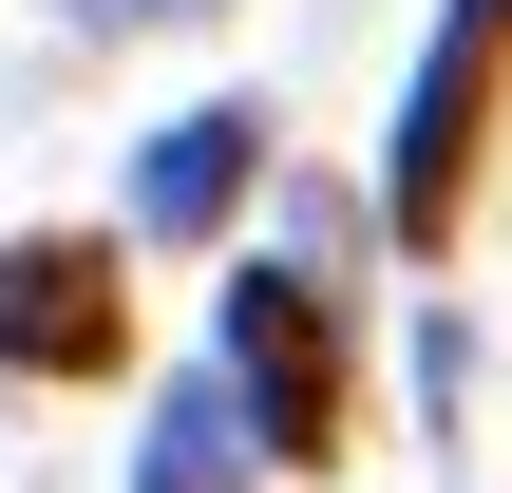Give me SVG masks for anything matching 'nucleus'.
Masks as SVG:
<instances>
[{
  "label": "nucleus",
  "instance_id": "nucleus-1",
  "mask_svg": "<svg viewBox=\"0 0 512 493\" xmlns=\"http://www.w3.org/2000/svg\"><path fill=\"white\" fill-rule=\"evenodd\" d=\"M494 95H512V0H437V38H418V76H399V152H380V228H399V247H456Z\"/></svg>",
  "mask_w": 512,
  "mask_h": 493
},
{
  "label": "nucleus",
  "instance_id": "nucleus-2",
  "mask_svg": "<svg viewBox=\"0 0 512 493\" xmlns=\"http://www.w3.org/2000/svg\"><path fill=\"white\" fill-rule=\"evenodd\" d=\"M228 399H247V456H342V304L304 266H247L228 285Z\"/></svg>",
  "mask_w": 512,
  "mask_h": 493
},
{
  "label": "nucleus",
  "instance_id": "nucleus-3",
  "mask_svg": "<svg viewBox=\"0 0 512 493\" xmlns=\"http://www.w3.org/2000/svg\"><path fill=\"white\" fill-rule=\"evenodd\" d=\"M133 361V285L95 228H19L0 247V380H114Z\"/></svg>",
  "mask_w": 512,
  "mask_h": 493
},
{
  "label": "nucleus",
  "instance_id": "nucleus-4",
  "mask_svg": "<svg viewBox=\"0 0 512 493\" xmlns=\"http://www.w3.org/2000/svg\"><path fill=\"white\" fill-rule=\"evenodd\" d=\"M247 171H266V95H209V114H171V133L133 152V228H152V247H209V228L247 209Z\"/></svg>",
  "mask_w": 512,
  "mask_h": 493
},
{
  "label": "nucleus",
  "instance_id": "nucleus-5",
  "mask_svg": "<svg viewBox=\"0 0 512 493\" xmlns=\"http://www.w3.org/2000/svg\"><path fill=\"white\" fill-rule=\"evenodd\" d=\"M228 475H247V399H228V380H171V399H152L133 493H228Z\"/></svg>",
  "mask_w": 512,
  "mask_h": 493
},
{
  "label": "nucleus",
  "instance_id": "nucleus-6",
  "mask_svg": "<svg viewBox=\"0 0 512 493\" xmlns=\"http://www.w3.org/2000/svg\"><path fill=\"white\" fill-rule=\"evenodd\" d=\"M76 19H171V0H76Z\"/></svg>",
  "mask_w": 512,
  "mask_h": 493
}]
</instances>
